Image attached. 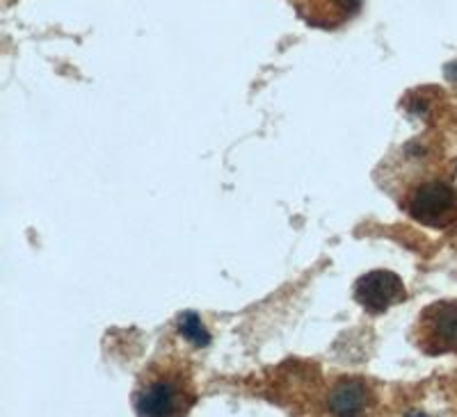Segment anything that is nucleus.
I'll use <instances>...</instances> for the list:
<instances>
[{
    "instance_id": "f03ea898",
    "label": "nucleus",
    "mask_w": 457,
    "mask_h": 417,
    "mask_svg": "<svg viewBox=\"0 0 457 417\" xmlns=\"http://www.w3.org/2000/svg\"><path fill=\"white\" fill-rule=\"evenodd\" d=\"M400 208L428 228H446L457 217V190L444 178L423 176L398 187Z\"/></svg>"
},
{
    "instance_id": "20e7f679",
    "label": "nucleus",
    "mask_w": 457,
    "mask_h": 417,
    "mask_svg": "<svg viewBox=\"0 0 457 417\" xmlns=\"http://www.w3.org/2000/svg\"><path fill=\"white\" fill-rule=\"evenodd\" d=\"M407 299V290L403 278L389 269H375L361 276L354 285V301H357L366 313L382 315L394 306L403 304Z\"/></svg>"
},
{
    "instance_id": "f257e3e1",
    "label": "nucleus",
    "mask_w": 457,
    "mask_h": 417,
    "mask_svg": "<svg viewBox=\"0 0 457 417\" xmlns=\"http://www.w3.org/2000/svg\"><path fill=\"white\" fill-rule=\"evenodd\" d=\"M197 404L190 363L177 354L156 356L137 379L133 406L137 417H187Z\"/></svg>"
},
{
    "instance_id": "7ed1b4c3",
    "label": "nucleus",
    "mask_w": 457,
    "mask_h": 417,
    "mask_svg": "<svg viewBox=\"0 0 457 417\" xmlns=\"http://www.w3.org/2000/svg\"><path fill=\"white\" fill-rule=\"evenodd\" d=\"M416 347L428 356L457 351V301H435L416 322Z\"/></svg>"
},
{
    "instance_id": "39448f33",
    "label": "nucleus",
    "mask_w": 457,
    "mask_h": 417,
    "mask_svg": "<svg viewBox=\"0 0 457 417\" xmlns=\"http://www.w3.org/2000/svg\"><path fill=\"white\" fill-rule=\"evenodd\" d=\"M373 404V392L359 379H343L332 388L328 408L334 417H359L364 415Z\"/></svg>"
},
{
    "instance_id": "0eeeda50",
    "label": "nucleus",
    "mask_w": 457,
    "mask_h": 417,
    "mask_svg": "<svg viewBox=\"0 0 457 417\" xmlns=\"http://www.w3.org/2000/svg\"><path fill=\"white\" fill-rule=\"evenodd\" d=\"M407 417H432V415H428V413H423V411H414V413H410Z\"/></svg>"
},
{
    "instance_id": "423d86ee",
    "label": "nucleus",
    "mask_w": 457,
    "mask_h": 417,
    "mask_svg": "<svg viewBox=\"0 0 457 417\" xmlns=\"http://www.w3.org/2000/svg\"><path fill=\"white\" fill-rule=\"evenodd\" d=\"M177 324H179V331H181L183 338L193 342V345H197V347L211 345V333L204 329L202 320H199V315H195V313L179 315Z\"/></svg>"
}]
</instances>
